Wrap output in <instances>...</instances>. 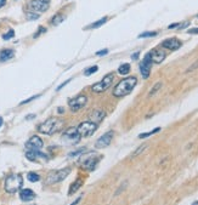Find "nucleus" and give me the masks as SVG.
<instances>
[{
	"label": "nucleus",
	"instance_id": "nucleus-25",
	"mask_svg": "<svg viewBox=\"0 0 198 205\" xmlns=\"http://www.w3.org/2000/svg\"><path fill=\"white\" fill-rule=\"evenodd\" d=\"M27 178H28L29 182H38L40 180V176L38 174H35V172H29L27 175Z\"/></svg>",
	"mask_w": 198,
	"mask_h": 205
},
{
	"label": "nucleus",
	"instance_id": "nucleus-8",
	"mask_svg": "<svg viewBox=\"0 0 198 205\" xmlns=\"http://www.w3.org/2000/svg\"><path fill=\"white\" fill-rule=\"evenodd\" d=\"M113 135H114L113 131H107L106 134H103L100 138H97V141L95 143V148H97V149H103V148L108 147L113 140Z\"/></svg>",
	"mask_w": 198,
	"mask_h": 205
},
{
	"label": "nucleus",
	"instance_id": "nucleus-7",
	"mask_svg": "<svg viewBox=\"0 0 198 205\" xmlns=\"http://www.w3.org/2000/svg\"><path fill=\"white\" fill-rule=\"evenodd\" d=\"M86 102H88V97H86L85 95H79V96H77V97H74V98L69 100L68 106H69L70 110L76 113V112L80 110L82 108H84V107L86 106Z\"/></svg>",
	"mask_w": 198,
	"mask_h": 205
},
{
	"label": "nucleus",
	"instance_id": "nucleus-4",
	"mask_svg": "<svg viewBox=\"0 0 198 205\" xmlns=\"http://www.w3.org/2000/svg\"><path fill=\"white\" fill-rule=\"evenodd\" d=\"M97 126H99V124H95V123L90 121V120L89 121H83L77 126V131L80 135V137H88V136L93 135L96 131Z\"/></svg>",
	"mask_w": 198,
	"mask_h": 205
},
{
	"label": "nucleus",
	"instance_id": "nucleus-17",
	"mask_svg": "<svg viewBox=\"0 0 198 205\" xmlns=\"http://www.w3.org/2000/svg\"><path fill=\"white\" fill-rule=\"evenodd\" d=\"M97 163H99V158L97 157H90V158H88L86 160H84V163H83V166H84V169H86V170H89V171H93L95 167H96V165H97Z\"/></svg>",
	"mask_w": 198,
	"mask_h": 205
},
{
	"label": "nucleus",
	"instance_id": "nucleus-34",
	"mask_svg": "<svg viewBox=\"0 0 198 205\" xmlns=\"http://www.w3.org/2000/svg\"><path fill=\"white\" fill-rule=\"evenodd\" d=\"M84 151H85V148H82V149H79V151H76L74 153H70L69 155H70V157H76V155H78V154H82Z\"/></svg>",
	"mask_w": 198,
	"mask_h": 205
},
{
	"label": "nucleus",
	"instance_id": "nucleus-11",
	"mask_svg": "<svg viewBox=\"0 0 198 205\" xmlns=\"http://www.w3.org/2000/svg\"><path fill=\"white\" fill-rule=\"evenodd\" d=\"M151 67H152V61H151V57H150V55L147 53L145 56V58L142 60L141 64H140V72L142 74V77L147 79L150 77V72H151Z\"/></svg>",
	"mask_w": 198,
	"mask_h": 205
},
{
	"label": "nucleus",
	"instance_id": "nucleus-29",
	"mask_svg": "<svg viewBox=\"0 0 198 205\" xmlns=\"http://www.w3.org/2000/svg\"><path fill=\"white\" fill-rule=\"evenodd\" d=\"M157 32H145L139 35V38H151V36H156Z\"/></svg>",
	"mask_w": 198,
	"mask_h": 205
},
{
	"label": "nucleus",
	"instance_id": "nucleus-24",
	"mask_svg": "<svg viewBox=\"0 0 198 205\" xmlns=\"http://www.w3.org/2000/svg\"><path fill=\"white\" fill-rule=\"evenodd\" d=\"M80 186H82V181H80V178H78L77 181H76V183H73L72 184V187H70V191H69V194H73V193H76L79 188H80Z\"/></svg>",
	"mask_w": 198,
	"mask_h": 205
},
{
	"label": "nucleus",
	"instance_id": "nucleus-32",
	"mask_svg": "<svg viewBox=\"0 0 198 205\" xmlns=\"http://www.w3.org/2000/svg\"><path fill=\"white\" fill-rule=\"evenodd\" d=\"M27 18L28 20H38L39 18V15L38 13H27Z\"/></svg>",
	"mask_w": 198,
	"mask_h": 205
},
{
	"label": "nucleus",
	"instance_id": "nucleus-26",
	"mask_svg": "<svg viewBox=\"0 0 198 205\" xmlns=\"http://www.w3.org/2000/svg\"><path fill=\"white\" fill-rule=\"evenodd\" d=\"M97 69H99V67H97V66L89 67V68H86V69L84 70V74H85L86 77H89V75H91V74H94L95 72H97Z\"/></svg>",
	"mask_w": 198,
	"mask_h": 205
},
{
	"label": "nucleus",
	"instance_id": "nucleus-10",
	"mask_svg": "<svg viewBox=\"0 0 198 205\" xmlns=\"http://www.w3.org/2000/svg\"><path fill=\"white\" fill-rule=\"evenodd\" d=\"M63 138L69 141L70 143H78L79 140H80V135L77 131V127H74V126L68 127L63 132Z\"/></svg>",
	"mask_w": 198,
	"mask_h": 205
},
{
	"label": "nucleus",
	"instance_id": "nucleus-18",
	"mask_svg": "<svg viewBox=\"0 0 198 205\" xmlns=\"http://www.w3.org/2000/svg\"><path fill=\"white\" fill-rule=\"evenodd\" d=\"M20 198H21L22 201H30V200H33L35 198V193L32 189L26 188V189H22L20 192Z\"/></svg>",
	"mask_w": 198,
	"mask_h": 205
},
{
	"label": "nucleus",
	"instance_id": "nucleus-40",
	"mask_svg": "<svg viewBox=\"0 0 198 205\" xmlns=\"http://www.w3.org/2000/svg\"><path fill=\"white\" fill-rule=\"evenodd\" d=\"M45 30H46V29H45V28H40V29H39V32H38V33H35V35H34V38H37V36H39V34H40V33H42V32H45Z\"/></svg>",
	"mask_w": 198,
	"mask_h": 205
},
{
	"label": "nucleus",
	"instance_id": "nucleus-12",
	"mask_svg": "<svg viewBox=\"0 0 198 205\" xmlns=\"http://www.w3.org/2000/svg\"><path fill=\"white\" fill-rule=\"evenodd\" d=\"M148 55H150V57H151V61H152V63H162L164 60H165V57H167V53L162 50V49H153L152 51H150L148 52Z\"/></svg>",
	"mask_w": 198,
	"mask_h": 205
},
{
	"label": "nucleus",
	"instance_id": "nucleus-13",
	"mask_svg": "<svg viewBox=\"0 0 198 205\" xmlns=\"http://www.w3.org/2000/svg\"><path fill=\"white\" fill-rule=\"evenodd\" d=\"M44 146L43 140L39 136H32L27 142H26V148L30 151H39Z\"/></svg>",
	"mask_w": 198,
	"mask_h": 205
},
{
	"label": "nucleus",
	"instance_id": "nucleus-22",
	"mask_svg": "<svg viewBox=\"0 0 198 205\" xmlns=\"http://www.w3.org/2000/svg\"><path fill=\"white\" fill-rule=\"evenodd\" d=\"M162 86H163V83H162V81H158L157 84H154L153 85V87L150 90V92H148V97H152V96H154L156 94H157V92L162 89Z\"/></svg>",
	"mask_w": 198,
	"mask_h": 205
},
{
	"label": "nucleus",
	"instance_id": "nucleus-19",
	"mask_svg": "<svg viewBox=\"0 0 198 205\" xmlns=\"http://www.w3.org/2000/svg\"><path fill=\"white\" fill-rule=\"evenodd\" d=\"M13 50H10V49H6V50H3L0 52V61H7L10 58L13 57Z\"/></svg>",
	"mask_w": 198,
	"mask_h": 205
},
{
	"label": "nucleus",
	"instance_id": "nucleus-45",
	"mask_svg": "<svg viewBox=\"0 0 198 205\" xmlns=\"http://www.w3.org/2000/svg\"><path fill=\"white\" fill-rule=\"evenodd\" d=\"M1 125H3V118L0 117V126H1Z\"/></svg>",
	"mask_w": 198,
	"mask_h": 205
},
{
	"label": "nucleus",
	"instance_id": "nucleus-46",
	"mask_svg": "<svg viewBox=\"0 0 198 205\" xmlns=\"http://www.w3.org/2000/svg\"><path fill=\"white\" fill-rule=\"evenodd\" d=\"M193 205H198V201H196V203H194V204H193Z\"/></svg>",
	"mask_w": 198,
	"mask_h": 205
},
{
	"label": "nucleus",
	"instance_id": "nucleus-20",
	"mask_svg": "<svg viewBox=\"0 0 198 205\" xmlns=\"http://www.w3.org/2000/svg\"><path fill=\"white\" fill-rule=\"evenodd\" d=\"M129 72H130V64L129 63H123L118 68V73L120 75H127V74H129Z\"/></svg>",
	"mask_w": 198,
	"mask_h": 205
},
{
	"label": "nucleus",
	"instance_id": "nucleus-27",
	"mask_svg": "<svg viewBox=\"0 0 198 205\" xmlns=\"http://www.w3.org/2000/svg\"><path fill=\"white\" fill-rule=\"evenodd\" d=\"M146 148H147V144H142V146H140V147L137 148V149H136V151H135V152L133 153V155H131V157H133V158H135V157L140 155V154H141V153H142L143 151L146 149Z\"/></svg>",
	"mask_w": 198,
	"mask_h": 205
},
{
	"label": "nucleus",
	"instance_id": "nucleus-44",
	"mask_svg": "<svg viewBox=\"0 0 198 205\" xmlns=\"http://www.w3.org/2000/svg\"><path fill=\"white\" fill-rule=\"evenodd\" d=\"M59 112H60V114L63 113V108H59Z\"/></svg>",
	"mask_w": 198,
	"mask_h": 205
},
{
	"label": "nucleus",
	"instance_id": "nucleus-14",
	"mask_svg": "<svg viewBox=\"0 0 198 205\" xmlns=\"http://www.w3.org/2000/svg\"><path fill=\"white\" fill-rule=\"evenodd\" d=\"M181 41L176 38H169V39H165L163 43H162V46L164 49H168V50H171V51H175L177 49L181 47Z\"/></svg>",
	"mask_w": 198,
	"mask_h": 205
},
{
	"label": "nucleus",
	"instance_id": "nucleus-30",
	"mask_svg": "<svg viewBox=\"0 0 198 205\" xmlns=\"http://www.w3.org/2000/svg\"><path fill=\"white\" fill-rule=\"evenodd\" d=\"M13 35H15V32H13L12 29H10L7 33H5V34L3 35V39H4V40H10L11 38H13Z\"/></svg>",
	"mask_w": 198,
	"mask_h": 205
},
{
	"label": "nucleus",
	"instance_id": "nucleus-43",
	"mask_svg": "<svg viewBox=\"0 0 198 205\" xmlns=\"http://www.w3.org/2000/svg\"><path fill=\"white\" fill-rule=\"evenodd\" d=\"M5 4H6V0H0V9H1Z\"/></svg>",
	"mask_w": 198,
	"mask_h": 205
},
{
	"label": "nucleus",
	"instance_id": "nucleus-21",
	"mask_svg": "<svg viewBox=\"0 0 198 205\" xmlns=\"http://www.w3.org/2000/svg\"><path fill=\"white\" fill-rule=\"evenodd\" d=\"M107 20L108 18L107 17H103V18H101V20H99L97 22H95V23H91L89 27H86L85 29H95V28H99V27H101V26H103L106 22H107Z\"/></svg>",
	"mask_w": 198,
	"mask_h": 205
},
{
	"label": "nucleus",
	"instance_id": "nucleus-38",
	"mask_svg": "<svg viewBox=\"0 0 198 205\" xmlns=\"http://www.w3.org/2000/svg\"><path fill=\"white\" fill-rule=\"evenodd\" d=\"M80 200H82V197H79V198H77V199H76V201H73V203H72L70 205H78V204L80 203Z\"/></svg>",
	"mask_w": 198,
	"mask_h": 205
},
{
	"label": "nucleus",
	"instance_id": "nucleus-28",
	"mask_svg": "<svg viewBox=\"0 0 198 205\" xmlns=\"http://www.w3.org/2000/svg\"><path fill=\"white\" fill-rule=\"evenodd\" d=\"M160 130V127H156L154 130H152V131H150V132H146V134H141V135H139V138H146V137H148V136H151V135H153V134H157L158 131Z\"/></svg>",
	"mask_w": 198,
	"mask_h": 205
},
{
	"label": "nucleus",
	"instance_id": "nucleus-42",
	"mask_svg": "<svg viewBox=\"0 0 198 205\" xmlns=\"http://www.w3.org/2000/svg\"><path fill=\"white\" fill-rule=\"evenodd\" d=\"M69 81H70V79H68V80H67V81H65V83H63V84H62V85H60V86H59V87H57V90H61V89H62V87H63V86H65V85H66V84H68V83H69Z\"/></svg>",
	"mask_w": 198,
	"mask_h": 205
},
{
	"label": "nucleus",
	"instance_id": "nucleus-5",
	"mask_svg": "<svg viewBox=\"0 0 198 205\" xmlns=\"http://www.w3.org/2000/svg\"><path fill=\"white\" fill-rule=\"evenodd\" d=\"M70 172V169L69 167H66V169H62V170H56V171H51L47 177H46V183L47 184H53V183H57V182H61L63 181Z\"/></svg>",
	"mask_w": 198,
	"mask_h": 205
},
{
	"label": "nucleus",
	"instance_id": "nucleus-15",
	"mask_svg": "<svg viewBox=\"0 0 198 205\" xmlns=\"http://www.w3.org/2000/svg\"><path fill=\"white\" fill-rule=\"evenodd\" d=\"M106 117V113L103 110H100V109H95V110H91L89 114V119L90 121H93L95 124H99L100 121L103 120V118Z\"/></svg>",
	"mask_w": 198,
	"mask_h": 205
},
{
	"label": "nucleus",
	"instance_id": "nucleus-6",
	"mask_svg": "<svg viewBox=\"0 0 198 205\" xmlns=\"http://www.w3.org/2000/svg\"><path fill=\"white\" fill-rule=\"evenodd\" d=\"M113 80H114V75H113V74H107L106 77H103L102 80H100L99 83L94 84L93 91L96 92V94H101V92L106 91L107 89H108L113 84Z\"/></svg>",
	"mask_w": 198,
	"mask_h": 205
},
{
	"label": "nucleus",
	"instance_id": "nucleus-41",
	"mask_svg": "<svg viewBox=\"0 0 198 205\" xmlns=\"http://www.w3.org/2000/svg\"><path fill=\"white\" fill-rule=\"evenodd\" d=\"M139 55H140L139 52H135V53H133V56H131V58H133V60H137V58H139Z\"/></svg>",
	"mask_w": 198,
	"mask_h": 205
},
{
	"label": "nucleus",
	"instance_id": "nucleus-35",
	"mask_svg": "<svg viewBox=\"0 0 198 205\" xmlns=\"http://www.w3.org/2000/svg\"><path fill=\"white\" fill-rule=\"evenodd\" d=\"M107 53H108V50H107V49H105V50H101V51H97V52H96V55H97V56H105V55H107Z\"/></svg>",
	"mask_w": 198,
	"mask_h": 205
},
{
	"label": "nucleus",
	"instance_id": "nucleus-36",
	"mask_svg": "<svg viewBox=\"0 0 198 205\" xmlns=\"http://www.w3.org/2000/svg\"><path fill=\"white\" fill-rule=\"evenodd\" d=\"M188 34H198V28H191L187 30Z\"/></svg>",
	"mask_w": 198,
	"mask_h": 205
},
{
	"label": "nucleus",
	"instance_id": "nucleus-37",
	"mask_svg": "<svg viewBox=\"0 0 198 205\" xmlns=\"http://www.w3.org/2000/svg\"><path fill=\"white\" fill-rule=\"evenodd\" d=\"M188 24H190V22H185V23H182V24H180V27H177V28H179V29H184V28H186Z\"/></svg>",
	"mask_w": 198,
	"mask_h": 205
},
{
	"label": "nucleus",
	"instance_id": "nucleus-9",
	"mask_svg": "<svg viewBox=\"0 0 198 205\" xmlns=\"http://www.w3.org/2000/svg\"><path fill=\"white\" fill-rule=\"evenodd\" d=\"M29 9L32 11H37V12H44L49 9L50 6V0H32L29 3Z\"/></svg>",
	"mask_w": 198,
	"mask_h": 205
},
{
	"label": "nucleus",
	"instance_id": "nucleus-23",
	"mask_svg": "<svg viewBox=\"0 0 198 205\" xmlns=\"http://www.w3.org/2000/svg\"><path fill=\"white\" fill-rule=\"evenodd\" d=\"M63 21H65V16L61 15V13H57V15L51 20V24H52V26H59V24H61Z\"/></svg>",
	"mask_w": 198,
	"mask_h": 205
},
{
	"label": "nucleus",
	"instance_id": "nucleus-1",
	"mask_svg": "<svg viewBox=\"0 0 198 205\" xmlns=\"http://www.w3.org/2000/svg\"><path fill=\"white\" fill-rule=\"evenodd\" d=\"M65 126V120L56 118V117H52L46 119L44 123H42L38 127V131L44 134V135H52L60 130H62Z\"/></svg>",
	"mask_w": 198,
	"mask_h": 205
},
{
	"label": "nucleus",
	"instance_id": "nucleus-2",
	"mask_svg": "<svg viewBox=\"0 0 198 205\" xmlns=\"http://www.w3.org/2000/svg\"><path fill=\"white\" fill-rule=\"evenodd\" d=\"M136 84H137V79L135 77H128V78H125V79L120 80L117 84V86L113 90V95L116 97H123L125 95H128V94H130V92L134 90V87L136 86Z\"/></svg>",
	"mask_w": 198,
	"mask_h": 205
},
{
	"label": "nucleus",
	"instance_id": "nucleus-33",
	"mask_svg": "<svg viewBox=\"0 0 198 205\" xmlns=\"http://www.w3.org/2000/svg\"><path fill=\"white\" fill-rule=\"evenodd\" d=\"M37 97H39V95H37V96H33V97H29L28 100H24V101H22L20 104H26V103H28V102H30V101H33V100H35Z\"/></svg>",
	"mask_w": 198,
	"mask_h": 205
},
{
	"label": "nucleus",
	"instance_id": "nucleus-39",
	"mask_svg": "<svg viewBox=\"0 0 198 205\" xmlns=\"http://www.w3.org/2000/svg\"><path fill=\"white\" fill-rule=\"evenodd\" d=\"M179 26H180L179 23H173V24H170V26H169L168 28H169V29H174V28H177Z\"/></svg>",
	"mask_w": 198,
	"mask_h": 205
},
{
	"label": "nucleus",
	"instance_id": "nucleus-31",
	"mask_svg": "<svg viewBox=\"0 0 198 205\" xmlns=\"http://www.w3.org/2000/svg\"><path fill=\"white\" fill-rule=\"evenodd\" d=\"M198 68V60L196 61V62H193L187 69H186V73H191V72H193V70H196Z\"/></svg>",
	"mask_w": 198,
	"mask_h": 205
},
{
	"label": "nucleus",
	"instance_id": "nucleus-16",
	"mask_svg": "<svg viewBox=\"0 0 198 205\" xmlns=\"http://www.w3.org/2000/svg\"><path fill=\"white\" fill-rule=\"evenodd\" d=\"M26 158L28 160H30V161H35V160L39 159V158L45 159V160L49 159V157L45 153H42L39 151H30V149H28V152H26Z\"/></svg>",
	"mask_w": 198,
	"mask_h": 205
},
{
	"label": "nucleus",
	"instance_id": "nucleus-3",
	"mask_svg": "<svg viewBox=\"0 0 198 205\" xmlns=\"http://www.w3.org/2000/svg\"><path fill=\"white\" fill-rule=\"evenodd\" d=\"M23 184V177L20 174H12L5 180V191L9 193H15L20 191Z\"/></svg>",
	"mask_w": 198,
	"mask_h": 205
}]
</instances>
